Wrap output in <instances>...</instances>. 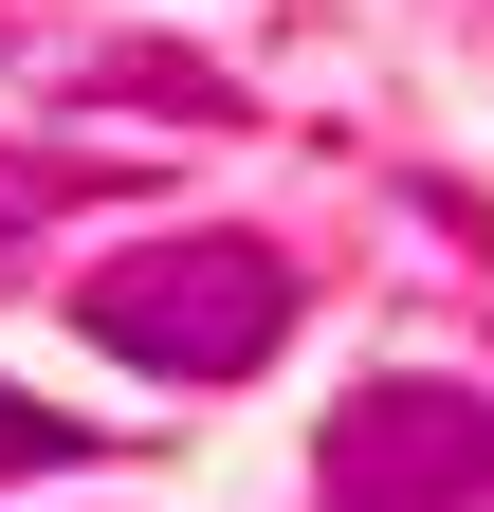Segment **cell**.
Instances as JSON below:
<instances>
[{
    "mask_svg": "<svg viewBox=\"0 0 494 512\" xmlns=\"http://www.w3.org/2000/svg\"><path fill=\"white\" fill-rule=\"evenodd\" d=\"M74 330L110 366H147V384H238V366L293 348V256L275 238H147V256H110L74 293Z\"/></svg>",
    "mask_w": 494,
    "mask_h": 512,
    "instance_id": "cell-1",
    "label": "cell"
},
{
    "mask_svg": "<svg viewBox=\"0 0 494 512\" xmlns=\"http://www.w3.org/2000/svg\"><path fill=\"white\" fill-rule=\"evenodd\" d=\"M312 494L330 512H494V403L476 384H366L312 439Z\"/></svg>",
    "mask_w": 494,
    "mask_h": 512,
    "instance_id": "cell-2",
    "label": "cell"
},
{
    "mask_svg": "<svg viewBox=\"0 0 494 512\" xmlns=\"http://www.w3.org/2000/svg\"><path fill=\"white\" fill-rule=\"evenodd\" d=\"M55 458H92V421H74V403H19V384H0V476H55Z\"/></svg>",
    "mask_w": 494,
    "mask_h": 512,
    "instance_id": "cell-3",
    "label": "cell"
},
{
    "mask_svg": "<svg viewBox=\"0 0 494 512\" xmlns=\"http://www.w3.org/2000/svg\"><path fill=\"white\" fill-rule=\"evenodd\" d=\"M55 202H74V165H37V147H0V256H19Z\"/></svg>",
    "mask_w": 494,
    "mask_h": 512,
    "instance_id": "cell-4",
    "label": "cell"
}]
</instances>
